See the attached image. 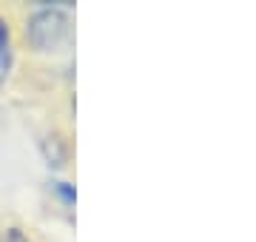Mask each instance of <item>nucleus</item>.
Here are the masks:
<instances>
[{"label": "nucleus", "mask_w": 256, "mask_h": 242, "mask_svg": "<svg viewBox=\"0 0 256 242\" xmlns=\"http://www.w3.org/2000/svg\"><path fill=\"white\" fill-rule=\"evenodd\" d=\"M52 188H54V194L63 200V205H74V202H77V191H74L72 182H52Z\"/></svg>", "instance_id": "nucleus-3"}, {"label": "nucleus", "mask_w": 256, "mask_h": 242, "mask_svg": "<svg viewBox=\"0 0 256 242\" xmlns=\"http://www.w3.org/2000/svg\"><path fill=\"white\" fill-rule=\"evenodd\" d=\"M9 242H32V240H28V236H23L18 228H12V231H9Z\"/></svg>", "instance_id": "nucleus-4"}, {"label": "nucleus", "mask_w": 256, "mask_h": 242, "mask_svg": "<svg viewBox=\"0 0 256 242\" xmlns=\"http://www.w3.org/2000/svg\"><path fill=\"white\" fill-rule=\"evenodd\" d=\"M72 38L74 26L66 6L43 3V9H37L26 23V40L37 52H60L72 43Z\"/></svg>", "instance_id": "nucleus-1"}, {"label": "nucleus", "mask_w": 256, "mask_h": 242, "mask_svg": "<svg viewBox=\"0 0 256 242\" xmlns=\"http://www.w3.org/2000/svg\"><path fill=\"white\" fill-rule=\"evenodd\" d=\"M9 72H12V38L6 20L0 18V83L9 77Z\"/></svg>", "instance_id": "nucleus-2"}]
</instances>
